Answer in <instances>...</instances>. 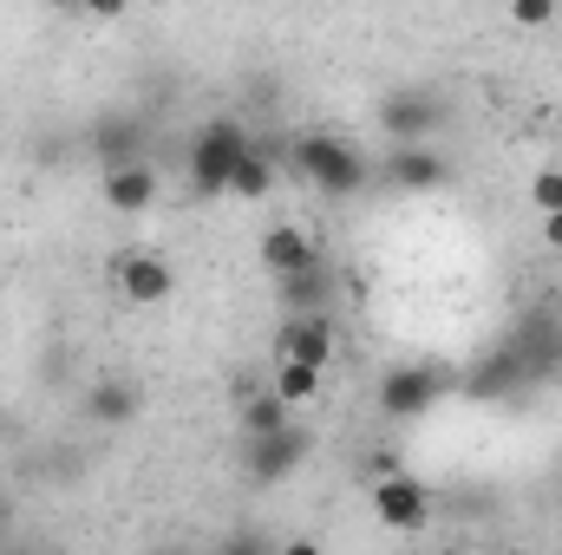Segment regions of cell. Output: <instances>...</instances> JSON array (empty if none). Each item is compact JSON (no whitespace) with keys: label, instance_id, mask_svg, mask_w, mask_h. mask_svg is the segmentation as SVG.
Segmentation results:
<instances>
[{"label":"cell","instance_id":"52a82bcc","mask_svg":"<svg viewBox=\"0 0 562 555\" xmlns=\"http://www.w3.org/2000/svg\"><path fill=\"white\" fill-rule=\"evenodd\" d=\"M445 399V373L438 366H393L380 373V412L386 418H425Z\"/></svg>","mask_w":562,"mask_h":555},{"label":"cell","instance_id":"7c38bea8","mask_svg":"<svg viewBox=\"0 0 562 555\" xmlns=\"http://www.w3.org/2000/svg\"><path fill=\"white\" fill-rule=\"evenodd\" d=\"M276 294H281V314L327 307V294H334V269H327V256H321V262H307V269H294V275H281Z\"/></svg>","mask_w":562,"mask_h":555},{"label":"cell","instance_id":"5b68a950","mask_svg":"<svg viewBox=\"0 0 562 555\" xmlns=\"http://www.w3.org/2000/svg\"><path fill=\"white\" fill-rule=\"evenodd\" d=\"M334 353H340V327H334V307L281 314V327H276V360H307V366H327V373H334Z\"/></svg>","mask_w":562,"mask_h":555},{"label":"cell","instance_id":"2e32d148","mask_svg":"<svg viewBox=\"0 0 562 555\" xmlns=\"http://www.w3.org/2000/svg\"><path fill=\"white\" fill-rule=\"evenodd\" d=\"M86 412L99 418V424H125V418H138V386L132 380H99L86 393Z\"/></svg>","mask_w":562,"mask_h":555},{"label":"cell","instance_id":"d6986e66","mask_svg":"<svg viewBox=\"0 0 562 555\" xmlns=\"http://www.w3.org/2000/svg\"><path fill=\"white\" fill-rule=\"evenodd\" d=\"M125 7H132V0H79L86 20H125Z\"/></svg>","mask_w":562,"mask_h":555},{"label":"cell","instance_id":"ba28073f","mask_svg":"<svg viewBox=\"0 0 562 555\" xmlns=\"http://www.w3.org/2000/svg\"><path fill=\"white\" fill-rule=\"evenodd\" d=\"M301 457H307V431L288 418L281 431H262V438H249V451H243V464H249V484H281V477H294L301 471Z\"/></svg>","mask_w":562,"mask_h":555},{"label":"cell","instance_id":"6da1fadb","mask_svg":"<svg viewBox=\"0 0 562 555\" xmlns=\"http://www.w3.org/2000/svg\"><path fill=\"white\" fill-rule=\"evenodd\" d=\"M288 170L307 177L321 196H340V203L373 183V163L353 150V138H334V132H301L288 144Z\"/></svg>","mask_w":562,"mask_h":555},{"label":"cell","instance_id":"9a60e30c","mask_svg":"<svg viewBox=\"0 0 562 555\" xmlns=\"http://www.w3.org/2000/svg\"><path fill=\"white\" fill-rule=\"evenodd\" d=\"M294 418V406L281 399L276 386H256V393H243V412H236V424H243V438H262V431H281Z\"/></svg>","mask_w":562,"mask_h":555},{"label":"cell","instance_id":"3957f363","mask_svg":"<svg viewBox=\"0 0 562 555\" xmlns=\"http://www.w3.org/2000/svg\"><path fill=\"white\" fill-rule=\"evenodd\" d=\"M445 118H451V105H445V92H431V86H393V92L380 99V132L393 144H425Z\"/></svg>","mask_w":562,"mask_h":555},{"label":"cell","instance_id":"ffe728a7","mask_svg":"<svg viewBox=\"0 0 562 555\" xmlns=\"http://www.w3.org/2000/svg\"><path fill=\"white\" fill-rule=\"evenodd\" d=\"M543 249H557V256H562V209L543 216Z\"/></svg>","mask_w":562,"mask_h":555},{"label":"cell","instance_id":"5bb4252c","mask_svg":"<svg viewBox=\"0 0 562 555\" xmlns=\"http://www.w3.org/2000/svg\"><path fill=\"white\" fill-rule=\"evenodd\" d=\"M269 386H276L281 399L301 412V406H314V399H321V386H327V366H307V360H276Z\"/></svg>","mask_w":562,"mask_h":555},{"label":"cell","instance_id":"8fae6325","mask_svg":"<svg viewBox=\"0 0 562 555\" xmlns=\"http://www.w3.org/2000/svg\"><path fill=\"white\" fill-rule=\"evenodd\" d=\"M256 256H262L269 281H281V275H294V269H307V262H321V242H314L301 223H276V229L256 242Z\"/></svg>","mask_w":562,"mask_h":555},{"label":"cell","instance_id":"277c9868","mask_svg":"<svg viewBox=\"0 0 562 555\" xmlns=\"http://www.w3.org/2000/svg\"><path fill=\"white\" fill-rule=\"evenodd\" d=\"M373 517L386 530H400V536H419L425 523H431V484L413 477L406 464L386 471V477H373Z\"/></svg>","mask_w":562,"mask_h":555},{"label":"cell","instance_id":"e0dca14e","mask_svg":"<svg viewBox=\"0 0 562 555\" xmlns=\"http://www.w3.org/2000/svg\"><path fill=\"white\" fill-rule=\"evenodd\" d=\"M530 203H537V216L562 209V170H557V163H543V170L530 177Z\"/></svg>","mask_w":562,"mask_h":555},{"label":"cell","instance_id":"4fadbf2b","mask_svg":"<svg viewBox=\"0 0 562 555\" xmlns=\"http://www.w3.org/2000/svg\"><path fill=\"white\" fill-rule=\"evenodd\" d=\"M517 386H530V366H524V353H517V347H497V353L477 366V380H471V393H477V399H484V393H491V399H504V393H517Z\"/></svg>","mask_w":562,"mask_h":555},{"label":"cell","instance_id":"8992f818","mask_svg":"<svg viewBox=\"0 0 562 555\" xmlns=\"http://www.w3.org/2000/svg\"><path fill=\"white\" fill-rule=\"evenodd\" d=\"M112 287H119L132 307H164V301L177 294V269H170L157 249H125V256L112 262Z\"/></svg>","mask_w":562,"mask_h":555},{"label":"cell","instance_id":"30bf717a","mask_svg":"<svg viewBox=\"0 0 562 555\" xmlns=\"http://www.w3.org/2000/svg\"><path fill=\"white\" fill-rule=\"evenodd\" d=\"M157 203V170L144 157H125V163H105V209L119 216H144Z\"/></svg>","mask_w":562,"mask_h":555},{"label":"cell","instance_id":"7a4b0ae2","mask_svg":"<svg viewBox=\"0 0 562 555\" xmlns=\"http://www.w3.org/2000/svg\"><path fill=\"white\" fill-rule=\"evenodd\" d=\"M243 150H249V132H243L236 118L196 125L190 144H183V177H190V190H196V196H229V170H236Z\"/></svg>","mask_w":562,"mask_h":555},{"label":"cell","instance_id":"7402d4cb","mask_svg":"<svg viewBox=\"0 0 562 555\" xmlns=\"http://www.w3.org/2000/svg\"><path fill=\"white\" fill-rule=\"evenodd\" d=\"M7 523H13V503H7V497H0V536H7Z\"/></svg>","mask_w":562,"mask_h":555},{"label":"cell","instance_id":"44dd1931","mask_svg":"<svg viewBox=\"0 0 562 555\" xmlns=\"http://www.w3.org/2000/svg\"><path fill=\"white\" fill-rule=\"evenodd\" d=\"M40 7H53V13H79V0H40Z\"/></svg>","mask_w":562,"mask_h":555},{"label":"cell","instance_id":"ac0fdd59","mask_svg":"<svg viewBox=\"0 0 562 555\" xmlns=\"http://www.w3.org/2000/svg\"><path fill=\"white\" fill-rule=\"evenodd\" d=\"M557 20V0H510V26H524V33H543Z\"/></svg>","mask_w":562,"mask_h":555},{"label":"cell","instance_id":"9c48e42d","mask_svg":"<svg viewBox=\"0 0 562 555\" xmlns=\"http://www.w3.org/2000/svg\"><path fill=\"white\" fill-rule=\"evenodd\" d=\"M380 177H386L393 190H406V196H425V190H445V183H451V163H445L431 144H393L386 163H380Z\"/></svg>","mask_w":562,"mask_h":555}]
</instances>
